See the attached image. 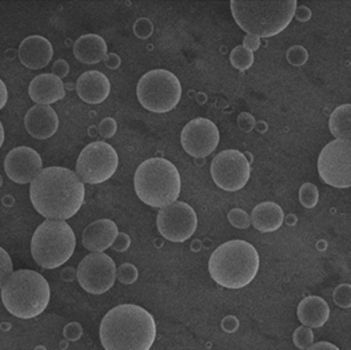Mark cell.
I'll return each mask as SVG.
<instances>
[{"mask_svg":"<svg viewBox=\"0 0 351 350\" xmlns=\"http://www.w3.org/2000/svg\"><path fill=\"white\" fill-rule=\"evenodd\" d=\"M259 270V254L246 241L225 242L214 251L208 261L211 278L226 289L246 288Z\"/></svg>","mask_w":351,"mask_h":350,"instance_id":"3","label":"cell"},{"mask_svg":"<svg viewBox=\"0 0 351 350\" xmlns=\"http://www.w3.org/2000/svg\"><path fill=\"white\" fill-rule=\"evenodd\" d=\"M286 58H287L290 65H293L295 67H301V66L307 63L308 52L302 46H293L287 51Z\"/></svg>","mask_w":351,"mask_h":350,"instance_id":"28","label":"cell"},{"mask_svg":"<svg viewBox=\"0 0 351 350\" xmlns=\"http://www.w3.org/2000/svg\"><path fill=\"white\" fill-rule=\"evenodd\" d=\"M334 302L342 309L351 307V286L349 283L341 285L334 290Z\"/></svg>","mask_w":351,"mask_h":350,"instance_id":"31","label":"cell"},{"mask_svg":"<svg viewBox=\"0 0 351 350\" xmlns=\"http://www.w3.org/2000/svg\"><path fill=\"white\" fill-rule=\"evenodd\" d=\"M238 126L241 127L242 131L249 132L254 127H255V119L254 117L249 114V113H242L238 117Z\"/></svg>","mask_w":351,"mask_h":350,"instance_id":"35","label":"cell"},{"mask_svg":"<svg viewBox=\"0 0 351 350\" xmlns=\"http://www.w3.org/2000/svg\"><path fill=\"white\" fill-rule=\"evenodd\" d=\"M293 341H294V345H295L298 349H308V348L313 345V342H314V333H313L311 327L300 326V327L294 331Z\"/></svg>","mask_w":351,"mask_h":350,"instance_id":"27","label":"cell"},{"mask_svg":"<svg viewBox=\"0 0 351 350\" xmlns=\"http://www.w3.org/2000/svg\"><path fill=\"white\" fill-rule=\"evenodd\" d=\"M12 261L8 253L0 248V288L5 283V281L12 275Z\"/></svg>","mask_w":351,"mask_h":350,"instance_id":"32","label":"cell"},{"mask_svg":"<svg viewBox=\"0 0 351 350\" xmlns=\"http://www.w3.org/2000/svg\"><path fill=\"white\" fill-rule=\"evenodd\" d=\"M330 132L339 141H350L351 138V106L342 104L337 107L328 119Z\"/></svg>","mask_w":351,"mask_h":350,"instance_id":"24","label":"cell"},{"mask_svg":"<svg viewBox=\"0 0 351 350\" xmlns=\"http://www.w3.org/2000/svg\"><path fill=\"white\" fill-rule=\"evenodd\" d=\"M180 143L189 155L194 158H206L219 145V130L210 119H193L182 130Z\"/></svg>","mask_w":351,"mask_h":350,"instance_id":"14","label":"cell"},{"mask_svg":"<svg viewBox=\"0 0 351 350\" xmlns=\"http://www.w3.org/2000/svg\"><path fill=\"white\" fill-rule=\"evenodd\" d=\"M228 221L230 224L237 229H247L250 227V215L242 210V209H232L228 213Z\"/></svg>","mask_w":351,"mask_h":350,"instance_id":"30","label":"cell"},{"mask_svg":"<svg viewBox=\"0 0 351 350\" xmlns=\"http://www.w3.org/2000/svg\"><path fill=\"white\" fill-rule=\"evenodd\" d=\"M108 54L106 40L95 34L80 36L74 45V55L83 65H98Z\"/></svg>","mask_w":351,"mask_h":350,"instance_id":"22","label":"cell"},{"mask_svg":"<svg viewBox=\"0 0 351 350\" xmlns=\"http://www.w3.org/2000/svg\"><path fill=\"white\" fill-rule=\"evenodd\" d=\"M210 172L218 187L225 191H239L250 179V162L241 151L225 150L213 159Z\"/></svg>","mask_w":351,"mask_h":350,"instance_id":"11","label":"cell"},{"mask_svg":"<svg viewBox=\"0 0 351 350\" xmlns=\"http://www.w3.org/2000/svg\"><path fill=\"white\" fill-rule=\"evenodd\" d=\"M297 316L303 326L321 327L326 324L330 317V307L324 299L310 296L300 302Z\"/></svg>","mask_w":351,"mask_h":350,"instance_id":"23","label":"cell"},{"mask_svg":"<svg viewBox=\"0 0 351 350\" xmlns=\"http://www.w3.org/2000/svg\"><path fill=\"white\" fill-rule=\"evenodd\" d=\"M69 73H70V66L66 60L59 59L53 63V66H52V74L53 75L62 79V78L69 75Z\"/></svg>","mask_w":351,"mask_h":350,"instance_id":"36","label":"cell"},{"mask_svg":"<svg viewBox=\"0 0 351 350\" xmlns=\"http://www.w3.org/2000/svg\"><path fill=\"white\" fill-rule=\"evenodd\" d=\"M156 227L167 241L184 242L197 231L198 217L189 203L174 202L160 209L156 217Z\"/></svg>","mask_w":351,"mask_h":350,"instance_id":"13","label":"cell"},{"mask_svg":"<svg viewBox=\"0 0 351 350\" xmlns=\"http://www.w3.org/2000/svg\"><path fill=\"white\" fill-rule=\"evenodd\" d=\"M300 200L302 206L306 209H313L319 202L318 187L313 183H303L300 189Z\"/></svg>","mask_w":351,"mask_h":350,"instance_id":"26","label":"cell"},{"mask_svg":"<svg viewBox=\"0 0 351 350\" xmlns=\"http://www.w3.org/2000/svg\"><path fill=\"white\" fill-rule=\"evenodd\" d=\"M138 277H139V272L136 266H134L132 264H123L122 266H119V269H117L118 281L125 285L134 283L138 279Z\"/></svg>","mask_w":351,"mask_h":350,"instance_id":"29","label":"cell"},{"mask_svg":"<svg viewBox=\"0 0 351 350\" xmlns=\"http://www.w3.org/2000/svg\"><path fill=\"white\" fill-rule=\"evenodd\" d=\"M52 56L53 47L50 40L40 35L25 38L19 46V59L22 65L29 70H40L47 67Z\"/></svg>","mask_w":351,"mask_h":350,"instance_id":"17","label":"cell"},{"mask_svg":"<svg viewBox=\"0 0 351 350\" xmlns=\"http://www.w3.org/2000/svg\"><path fill=\"white\" fill-rule=\"evenodd\" d=\"M222 326L226 331H234L238 327V320L235 317H227L223 320Z\"/></svg>","mask_w":351,"mask_h":350,"instance_id":"42","label":"cell"},{"mask_svg":"<svg viewBox=\"0 0 351 350\" xmlns=\"http://www.w3.org/2000/svg\"><path fill=\"white\" fill-rule=\"evenodd\" d=\"M155 337L154 317L138 305H119L101 320V342L106 350H150Z\"/></svg>","mask_w":351,"mask_h":350,"instance_id":"2","label":"cell"},{"mask_svg":"<svg viewBox=\"0 0 351 350\" xmlns=\"http://www.w3.org/2000/svg\"><path fill=\"white\" fill-rule=\"evenodd\" d=\"M43 169L40 155L27 146L15 148L5 155L4 170L7 176L19 185L31 183Z\"/></svg>","mask_w":351,"mask_h":350,"instance_id":"15","label":"cell"},{"mask_svg":"<svg viewBox=\"0 0 351 350\" xmlns=\"http://www.w3.org/2000/svg\"><path fill=\"white\" fill-rule=\"evenodd\" d=\"M130 244H131L130 237L125 233H119L111 248L115 251H125L130 248Z\"/></svg>","mask_w":351,"mask_h":350,"instance_id":"37","label":"cell"},{"mask_svg":"<svg viewBox=\"0 0 351 350\" xmlns=\"http://www.w3.org/2000/svg\"><path fill=\"white\" fill-rule=\"evenodd\" d=\"M118 234V225L114 221L98 220L84 229L82 244L87 250L103 253L112 246Z\"/></svg>","mask_w":351,"mask_h":350,"instance_id":"18","label":"cell"},{"mask_svg":"<svg viewBox=\"0 0 351 350\" xmlns=\"http://www.w3.org/2000/svg\"><path fill=\"white\" fill-rule=\"evenodd\" d=\"M77 281L91 294H104L117 281V266L104 253H91L77 265Z\"/></svg>","mask_w":351,"mask_h":350,"instance_id":"12","label":"cell"},{"mask_svg":"<svg viewBox=\"0 0 351 350\" xmlns=\"http://www.w3.org/2000/svg\"><path fill=\"white\" fill-rule=\"evenodd\" d=\"M29 98L36 104L49 106L63 100L66 89L63 80L53 74H42L35 76L28 87Z\"/></svg>","mask_w":351,"mask_h":350,"instance_id":"19","label":"cell"},{"mask_svg":"<svg viewBox=\"0 0 351 350\" xmlns=\"http://www.w3.org/2000/svg\"><path fill=\"white\" fill-rule=\"evenodd\" d=\"M110 80L101 71H87L79 76L76 82V93L79 98L90 104H99L104 102L110 95Z\"/></svg>","mask_w":351,"mask_h":350,"instance_id":"20","label":"cell"},{"mask_svg":"<svg viewBox=\"0 0 351 350\" xmlns=\"http://www.w3.org/2000/svg\"><path fill=\"white\" fill-rule=\"evenodd\" d=\"M294 18L300 22H307L310 21L311 18V11L306 7V5H300L295 8V12H294Z\"/></svg>","mask_w":351,"mask_h":350,"instance_id":"39","label":"cell"},{"mask_svg":"<svg viewBox=\"0 0 351 350\" xmlns=\"http://www.w3.org/2000/svg\"><path fill=\"white\" fill-rule=\"evenodd\" d=\"M106 66L111 70H115L121 66V58L117 54H107V56L104 58Z\"/></svg>","mask_w":351,"mask_h":350,"instance_id":"40","label":"cell"},{"mask_svg":"<svg viewBox=\"0 0 351 350\" xmlns=\"http://www.w3.org/2000/svg\"><path fill=\"white\" fill-rule=\"evenodd\" d=\"M27 132L36 139L51 138L59 128V118L51 106H32L25 117Z\"/></svg>","mask_w":351,"mask_h":350,"instance_id":"16","label":"cell"},{"mask_svg":"<svg viewBox=\"0 0 351 350\" xmlns=\"http://www.w3.org/2000/svg\"><path fill=\"white\" fill-rule=\"evenodd\" d=\"M318 173L322 180L337 189L351 186L350 141L335 139L322 149L318 158Z\"/></svg>","mask_w":351,"mask_h":350,"instance_id":"10","label":"cell"},{"mask_svg":"<svg viewBox=\"0 0 351 350\" xmlns=\"http://www.w3.org/2000/svg\"><path fill=\"white\" fill-rule=\"evenodd\" d=\"M86 197L84 183L66 167H47L31 182L29 198L35 210L52 221H66L80 210Z\"/></svg>","mask_w":351,"mask_h":350,"instance_id":"1","label":"cell"},{"mask_svg":"<svg viewBox=\"0 0 351 350\" xmlns=\"http://www.w3.org/2000/svg\"><path fill=\"white\" fill-rule=\"evenodd\" d=\"M230 62L232 67H235L237 70L246 71L254 65V52H251L243 46H238L231 51Z\"/></svg>","mask_w":351,"mask_h":350,"instance_id":"25","label":"cell"},{"mask_svg":"<svg viewBox=\"0 0 351 350\" xmlns=\"http://www.w3.org/2000/svg\"><path fill=\"white\" fill-rule=\"evenodd\" d=\"M285 220L282 207L276 202H262L251 211V225L261 233L276 231Z\"/></svg>","mask_w":351,"mask_h":350,"instance_id":"21","label":"cell"},{"mask_svg":"<svg viewBox=\"0 0 351 350\" xmlns=\"http://www.w3.org/2000/svg\"><path fill=\"white\" fill-rule=\"evenodd\" d=\"M134 31H135V35L138 38H142V39H147L149 36H151L152 31H154V25L151 23L149 19H139L135 25H134Z\"/></svg>","mask_w":351,"mask_h":350,"instance_id":"33","label":"cell"},{"mask_svg":"<svg viewBox=\"0 0 351 350\" xmlns=\"http://www.w3.org/2000/svg\"><path fill=\"white\" fill-rule=\"evenodd\" d=\"M306 350H339V348H337L335 345H332L331 342H326V341H322V342H317V344H313L308 349Z\"/></svg>","mask_w":351,"mask_h":350,"instance_id":"41","label":"cell"},{"mask_svg":"<svg viewBox=\"0 0 351 350\" xmlns=\"http://www.w3.org/2000/svg\"><path fill=\"white\" fill-rule=\"evenodd\" d=\"M134 186L138 198L143 203L163 209L179 198L182 179L174 163L163 158H151L136 169Z\"/></svg>","mask_w":351,"mask_h":350,"instance_id":"6","label":"cell"},{"mask_svg":"<svg viewBox=\"0 0 351 350\" xmlns=\"http://www.w3.org/2000/svg\"><path fill=\"white\" fill-rule=\"evenodd\" d=\"M75 248V233L64 221H45L35 230L31 240L32 258L45 269L64 265L73 257Z\"/></svg>","mask_w":351,"mask_h":350,"instance_id":"7","label":"cell"},{"mask_svg":"<svg viewBox=\"0 0 351 350\" xmlns=\"http://www.w3.org/2000/svg\"><path fill=\"white\" fill-rule=\"evenodd\" d=\"M230 7L237 25L243 31L258 38H273L291 23L298 3L297 0H232Z\"/></svg>","mask_w":351,"mask_h":350,"instance_id":"4","label":"cell"},{"mask_svg":"<svg viewBox=\"0 0 351 350\" xmlns=\"http://www.w3.org/2000/svg\"><path fill=\"white\" fill-rule=\"evenodd\" d=\"M117 121L114 118H106L103 119L99 125V134L101 135V138H112L117 132Z\"/></svg>","mask_w":351,"mask_h":350,"instance_id":"34","label":"cell"},{"mask_svg":"<svg viewBox=\"0 0 351 350\" xmlns=\"http://www.w3.org/2000/svg\"><path fill=\"white\" fill-rule=\"evenodd\" d=\"M7 100H8V91L4 82L0 79V110L5 106Z\"/></svg>","mask_w":351,"mask_h":350,"instance_id":"43","label":"cell"},{"mask_svg":"<svg viewBox=\"0 0 351 350\" xmlns=\"http://www.w3.org/2000/svg\"><path fill=\"white\" fill-rule=\"evenodd\" d=\"M47 279L34 270H18L1 286V301L15 317L29 320L40 316L50 302Z\"/></svg>","mask_w":351,"mask_h":350,"instance_id":"5","label":"cell"},{"mask_svg":"<svg viewBox=\"0 0 351 350\" xmlns=\"http://www.w3.org/2000/svg\"><path fill=\"white\" fill-rule=\"evenodd\" d=\"M243 47H246L247 50H250L251 52L258 50L261 47V38L255 36V35H250L247 34L243 39Z\"/></svg>","mask_w":351,"mask_h":350,"instance_id":"38","label":"cell"},{"mask_svg":"<svg viewBox=\"0 0 351 350\" xmlns=\"http://www.w3.org/2000/svg\"><path fill=\"white\" fill-rule=\"evenodd\" d=\"M136 97L146 110L165 114L178 106L182 98V84L171 71L151 70L139 79Z\"/></svg>","mask_w":351,"mask_h":350,"instance_id":"8","label":"cell"},{"mask_svg":"<svg viewBox=\"0 0 351 350\" xmlns=\"http://www.w3.org/2000/svg\"><path fill=\"white\" fill-rule=\"evenodd\" d=\"M3 143H4V127L0 122V148L3 146Z\"/></svg>","mask_w":351,"mask_h":350,"instance_id":"44","label":"cell"},{"mask_svg":"<svg viewBox=\"0 0 351 350\" xmlns=\"http://www.w3.org/2000/svg\"><path fill=\"white\" fill-rule=\"evenodd\" d=\"M119 166L117 150L107 142L87 145L77 158L75 173L83 183L99 185L108 180Z\"/></svg>","mask_w":351,"mask_h":350,"instance_id":"9","label":"cell"}]
</instances>
